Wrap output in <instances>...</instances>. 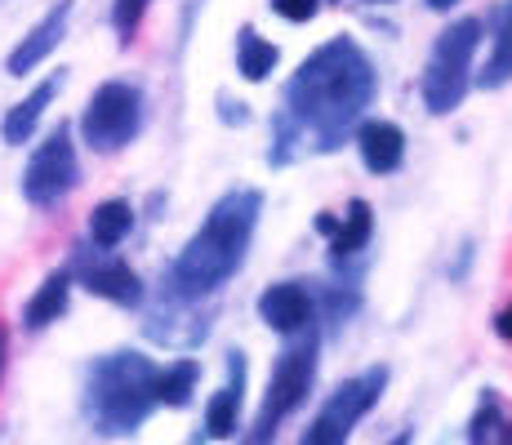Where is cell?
<instances>
[{
    "mask_svg": "<svg viewBox=\"0 0 512 445\" xmlns=\"http://www.w3.org/2000/svg\"><path fill=\"white\" fill-rule=\"evenodd\" d=\"M379 94V72L370 54L352 36H334L312 49L299 72L285 81L281 112L272 116V165H290L299 156H330L343 138L366 121V107Z\"/></svg>",
    "mask_w": 512,
    "mask_h": 445,
    "instance_id": "obj_1",
    "label": "cell"
},
{
    "mask_svg": "<svg viewBox=\"0 0 512 445\" xmlns=\"http://www.w3.org/2000/svg\"><path fill=\"white\" fill-rule=\"evenodd\" d=\"M259 214H263V192L254 187H236V192L219 196L214 210L205 214V223L192 232V241L179 250V259L170 263L165 290L179 303H196L219 294L245 267V254L254 245L259 232Z\"/></svg>",
    "mask_w": 512,
    "mask_h": 445,
    "instance_id": "obj_2",
    "label": "cell"
},
{
    "mask_svg": "<svg viewBox=\"0 0 512 445\" xmlns=\"http://www.w3.org/2000/svg\"><path fill=\"white\" fill-rule=\"evenodd\" d=\"M156 410V361L143 352H107L90 361L81 414L98 437H134Z\"/></svg>",
    "mask_w": 512,
    "mask_h": 445,
    "instance_id": "obj_3",
    "label": "cell"
},
{
    "mask_svg": "<svg viewBox=\"0 0 512 445\" xmlns=\"http://www.w3.org/2000/svg\"><path fill=\"white\" fill-rule=\"evenodd\" d=\"M317 352H321V334H317V321H312V325H303L299 330V339L281 348L277 370H272L268 392H263V405H259V414H254L250 441H272L281 423L290 419L303 401H308L312 383H317V361H321Z\"/></svg>",
    "mask_w": 512,
    "mask_h": 445,
    "instance_id": "obj_4",
    "label": "cell"
},
{
    "mask_svg": "<svg viewBox=\"0 0 512 445\" xmlns=\"http://www.w3.org/2000/svg\"><path fill=\"white\" fill-rule=\"evenodd\" d=\"M477 45H481V18H459V23H450L446 32L437 36V45H432V54H428V67H423V81H419L423 107H428L432 116H450L464 103V94L472 85Z\"/></svg>",
    "mask_w": 512,
    "mask_h": 445,
    "instance_id": "obj_5",
    "label": "cell"
},
{
    "mask_svg": "<svg viewBox=\"0 0 512 445\" xmlns=\"http://www.w3.org/2000/svg\"><path fill=\"white\" fill-rule=\"evenodd\" d=\"M143 130V89L130 81H103L81 112V138L98 156L125 152Z\"/></svg>",
    "mask_w": 512,
    "mask_h": 445,
    "instance_id": "obj_6",
    "label": "cell"
},
{
    "mask_svg": "<svg viewBox=\"0 0 512 445\" xmlns=\"http://www.w3.org/2000/svg\"><path fill=\"white\" fill-rule=\"evenodd\" d=\"M383 388H388V365H370L357 379H343L330 392V401L317 410L312 428H303V445H343L352 437V428L379 405Z\"/></svg>",
    "mask_w": 512,
    "mask_h": 445,
    "instance_id": "obj_7",
    "label": "cell"
},
{
    "mask_svg": "<svg viewBox=\"0 0 512 445\" xmlns=\"http://www.w3.org/2000/svg\"><path fill=\"white\" fill-rule=\"evenodd\" d=\"M81 183V161H76V143H72V125H58L54 134L45 138L32 152L23 170V196L36 210H49V205L67 201Z\"/></svg>",
    "mask_w": 512,
    "mask_h": 445,
    "instance_id": "obj_8",
    "label": "cell"
},
{
    "mask_svg": "<svg viewBox=\"0 0 512 445\" xmlns=\"http://www.w3.org/2000/svg\"><path fill=\"white\" fill-rule=\"evenodd\" d=\"M72 281H81L94 299H107L116 308H139L143 303V281L125 259H116L112 250H98V245H76L72 254Z\"/></svg>",
    "mask_w": 512,
    "mask_h": 445,
    "instance_id": "obj_9",
    "label": "cell"
},
{
    "mask_svg": "<svg viewBox=\"0 0 512 445\" xmlns=\"http://www.w3.org/2000/svg\"><path fill=\"white\" fill-rule=\"evenodd\" d=\"M259 321L268 330H277L281 339L299 334L303 325L317 321V303H312V290L303 281H281V285H268L259 294Z\"/></svg>",
    "mask_w": 512,
    "mask_h": 445,
    "instance_id": "obj_10",
    "label": "cell"
},
{
    "mask_svg": "<svg viewBox=\"0 0 512 445\" xmlns=\"http://www.w3.org/2000/svg\"><path fill=\"white\" fill-rule=\"evenodd\" d=\"M67 18H72V0H58L54 9L41 18V23L32 27V32L18 41V49L9 54V63H5V72L9 76H27L32 67H41L49 54H54L58 45H63V36H67Z\"/></svg>",
    "mask_w": 512,
    "mask_h": 445,
    "instance_id": "obj_11",
    "label": "cell"
},
{
    "mask_svg": "<svg viewBox=\"0 0 512 445\" xmlns=\"http://www.w3.org/2000/svg\"><path fill=\"white\" fill-rule=\"evenodd\" d=\"M241 401H245V352H228V383L205 405V437L228 441L241 428Z\"/></svg>",
    "mask_w": 512,
    "mask_h": 445,
    "instance_id": "obj_12",
    "label": "cell"
},
{
    "mask_svg": "<svg viewBox=\"0 0 512 445\" xmlns=\"http://www.w3.org/2000/svg\"><path fill=\"white\" fill-rule=\"evenodd\" d=\"M357 152L370 174H397L406 161V134L392 121H361L357 130Z\"/></svg>",
    "mask_w": 512,
    "mask_h": 445,
    "instance_id": "obj_13",
    "label": "cell"
},
{
    "mask_svg": "<svg viewBox=\"0 0 512 445\" xmlns=\"http://www.w3.org/2000/svg\"><path fill=\"white\" fill-rule=\"evenodd\" d=\"M63 89V76H49V81H41L32 89V94L23 98V103H14L5 112V121H0V138H5L9 147H23L27 138L36 134V125H41V116H45V107L54 103V94Z\"/></svg>",
    "mask_w": 512,
    "mask_h": 445,
    "instance_id": "obj_14",
    "label": "cell"
},
{
    "mask_svg": "<svg viewBox=\"0 0 512 445\" xmlns=\"http://www.w3.org/2000/svg\"><path fill=\"white\" fill-rule=\"evenodd\" d=\"M67 299H72V272H67V267H58V272L45 276L41 290L27 299L23 325H27V330H45V325H54L58 316L67 312Z\"/></svg>",
    "mask_w": 512,
    "mask_h": 445,
    "instance_id": "obj_15",
    "label": "cell"
},
{
    "mask_svg": "<svg viewBox=\"0 0 512 445\" xmlns=\"http://www.w3.org/2000/svg\"><path fill=\"white\" fill-rule=\"evenodd\" d=\"M196 383H201V361H192V356H179V361H170L165 370L156 365V405L183 410V405H192Z\"/></svg>",
    "mask_w": 512,
    "mask_h": 445,
    "instance_id": "obj_16",
    "label": "cell"
},
{
    "mask_svg": "<svg viewBox=\"0 0 512 445\" xmlns=\"http://www.w3.org/2000/svg\"><path fill=\"white\" fill-rule=\"evenodd\" d=\"M370 236H374V210H370V201H352L348 205V214L339 219V227L330 232V254L334 259H352V254H361L370 245Z\"/></svg>",
    "mask_w": 512,
    "mask_h": 445,
    "instance_id": "obj_17",
    "label": "cell"
},
{
    "mask_svg": "<svg viewBox=\"0 0 512 445\" xmlns=\"http://www.w3.org/2000/svg\"><path fill=\"white\" fill-rule=\"evenodd\" d=\"M468 441H499V445H512V410H508V401L499 397L495 388L481 392L477 414H472V423H468Z\"/></svg>",
    "mask_w": 512,
    "mask_h": 445,
    "instance_id": "obj_18",
    "label": "cell"
},
{
    "mask_svg": "<svg viewBox=\"0 0 512 445\" xmlns=\"http://www.w3.org/2000/svg\"><path fill=\"white\" fill-rule=\"evenodd\" d=\"M277 58H281V49L272 45V41H263L254 27H241L236 32V72L245 76V81H268L272 72H277Z\"/></svg>",
    "mask_w": 512,
    "mask_h": 445,
    "instance_id": "obj_19",
    "label": "cell"
},
{
    "mask_svg": "<svg viewBox=\"0 0 512 445\" xmlns=\"http://www.w3.org/2000/svg\"><path fill=\"white\" fill-rule=\"evenodd\" d=\"M134 232V205L130 201H103L90 214V245L98 250H116L125 236Z\"/></svg>",
    "mask_w": 512,
    "mask_h": 445,
    "instance_id": "obj_20",
    "label": "cell"
},
{
    "mask_svg": "<svg viewBox=\"0 0 512 445\" xmlns=\"http://www.w3.org/2000/svg\"><path fill=\"white\" fill-rule=\"evenodd\" d=\"M508 81H512V5L504 9V18H499L495 49H490L486 72L477 76V85H481V89H504Z\"/></svg>",
    "mask_w": 512,
    "mask_h": 445,
    "instance_id": "obj_21",
    "label": "cell"
},
{
    "mask_svg": "<svg viewBox=\"0 0 512 445\" xmlns=\"http://www.w3.org/2000/svg\"><path fill=\"white\" fill-rule=\"evenodd\" d=\"M147 5H152V0H112V27H116V36H121V45L134 41V32H139Z\"/></svg>",
    "mask_w": 512,
    "mask_h": 445,
    "instance_id": "obj_22",
    "label": "cell"
},
{
    "mask_svg": "<svg viewBox=\"0 0 512 445\" xmlns=\"http://www.w3.org/2000/svg\"><path fill=\"white\" fill-rule=\"evenodd\" d=\"M326 0H272V14H281L285 23H312L321 14Z\"/></svg>",
    "mask_w": 512,
    "mask_h": 445,
    "instance_id": "obj_23",
    "label": "cell"
},
{
    "mask_svg": "<svg viewBox=\"0 0 512 445\" xmlns=\"http://www.w3.org/2000/svg\"><path fill=\"white\" fill-rule=\"evenodd\" d=\"M495 330H499V339H508V343H512V303L495 316Z\"/></svg>",
    "mask_w": 512,
    "mask_h": 445,
    "instance_id": "obj_24",
    "label": "cell"
},
{
    "mask_svg": "<svg viewBox=\"0 0 512 445\" xmlns=\"http://www.w3.org/2000/svg\"><path fill=\"white\" fill-rule=\"evenodd\" d=\"M5 356H9V330L0 325V374H5Z\"/></svg>",
    "mask_w": 512,
    "mask_h": 445,
    "instance_id": "obj_25",
    "label": "cell"
},
{
    "mask_svg": "<svg viewBox=\"0 0 512 445\" xmlns=\"http://www.w3.org/2000/svg\"><path fill=\"white\" fill-rule=\"evenodd\" d=\"M334 227H339V219H334V214H321V219H317V232H334Z\"/></svg>",
    "mask_w": 512,
    "mask_h": 445,
    "instance_id": "obj_26",
    "label": "cell"
},
{
    "mask_svg": "<svg viewBox=\"0 0 512 445\" xmlns=\"http://www.w3.org/2000/svg\"><path fill=\"white\" fill-rule=\"evenodd\" d=\"M450 5H459V0H428V9H437V14H446Z\"/></svg>",
    "mask_w": 512,
    "mask_h": 445,
    "instance_id": "obj_27",
    "label": "cell"
},
{
    "mask_svg": "<svg viewBox=\"0 0 512 445\" xmlns=\"http://www.w3.org/2000/svg\"><path fill=\"white\" fill-rule=\"evenodd\" d=\"M370 5H388V0H370Z\"/></svg>",
    "mask_w": 512,
    "mask_h": 445,
    "instance_id": "obj_28",
    "label": "cell"
}]
</instances>
